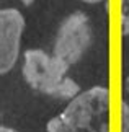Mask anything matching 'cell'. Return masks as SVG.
Masks as SVG:
<instances>
[{
	"mask_svg": "<svg viewBox=\"0 0 129 132\" xmlns=\"http://www.w3.org/2000/svg\"><path fill=\"white\" fill-rule=\"evenodd\" d=\"M48 132H110V91L92 87L69 101L46 126Z\"/></svg>",
	"mask_w": 129,
	"mask_h": 132,
	"instance_id": "6da1fadb",
	"label": "cell"
},
{
	"mask_svg": "<svg viewBox=\"0 0 129 132\" xmlns=\"http://www.w3.org/2000/svg\"><path fill=\"white\" fill-rule=\"evenodd\" d=\"M67 69L54 55L41 49H28L23 54V78L33 90L59 100H74L82 91L75 80L67 77Z\"/></svg>",
	"mask_w": 129,
	"mask_h": 132,
	"instance_id": "7a4b0ae2",
	"label": "cell"
},
{
	"mask_svg": "<svg viewBox=\"0 0 129 132\" xmlns=\"http://www.w3.org/2000/svg\"><path fill=\"white\" fill-rule=\"evenodd\" d=\"M92 26L84 12H74L65 16L56 34L52 55L67 69L84 57L92 44Z\"/></svg>",
	"mask_w": 129,
	"mask_h": 132,
	"instance_id": "3957f363",
	"label": "cell"
},
{
	"mask_svg": "<svg viewBox=\"0 0 129 132\" xmlns=\"http://www.w3.org/2000/svg\"><path fill=\"white\" fill-rule=\"evenodd\" d=\"M25 31V18L17 8L0 12V73L5 75L18 62L20 44Z\"/></svg>",
	"mask_w": 129,
	"mask_h": 132,
	"instance_id": "277c9868",
	"label": "cell"
},
{
	"mask_svg": "<svg viewBox=\"0 0 129 132\" xmlns=\"http://www.w3.org/2000/svg\"><path fill=\"white\" fill-rule=\"evenodd\" d=\"M121 33L129 36V0H123L121 3Z\"/></svg>",
	"mask_w": 129,
	"mask_h": 132,
	"instance_id": "5b68a950",
	"label": "cell"
},
{
	"mask_svg": "<svg viewBox=\"0 0 129 132\" xmlns=\"http://www.w3.org/2000/svg\"><path fill=\"white\" fill-rule=\"evenodd\" d=\"M121 132H129V104L121 103Z\"/></svg>",
	"mask_w": 129,
	"mask_h": 132,
	"instance_id": "8992f818",
	"label": "cell"
},
{
	"mask_svg": "<svg viewBox=\"0 0 129 132\" xmlns=\"http://www.w3.org/2000/svg\"><path fill=\"white\" fill-rule=\"evenodd\" d=\"M0 132H18V130H15L12 127H7V126H2V127H0Z\"/></svg>",
	"mask_w": 129,
	"mask_h": 132,
	"instance_id": "52a82bcc",
	"label": "cell"
},
{
	"mask_svg": "<svg viewBox=\"0 0 129 132\" xmlns=\"http://www.w3.org/2000/svg\"><path fill=\"white\" fill-rule=\"evenodd\" d=\"M80 2H84V3H90V5H95V3L103 2V0H80Z\"/></svg>",
	"mask_w": 129,
	"mask_h": 132,
	"instance_id": "ba28073f",
	"label": "cell"
},
{
	"mask_svg": "<svg viewBox=\"0 0 129 132\" xmlns=\"http://www.w3.org/2000/svg\"><path fill=\"white\" fill-rule=\"evenodd\" d=\"M124 90H126V93H129V77L124 80Z\"/></svg>",
	"mask_w": 129,
	"mask_h": 132,
	"instance_id": "9c48e42d",
	"label": "cell"
},
{
	"mask_svg": "<svg viewBox=\"0 0 129 132\" xmlns=\"http://www.w3.org/2000/svg\"><path fill=\"white\" fill-rule=\"evenodd\" d=\"M20 2H23L25 5H31V3L34 2V0H20Z\"/></svg>",
	"mask_w": 129,
	"mask_h": 132,
	"instance_id": "30bf717a",
	"label": "cell"
}]
</instances>
